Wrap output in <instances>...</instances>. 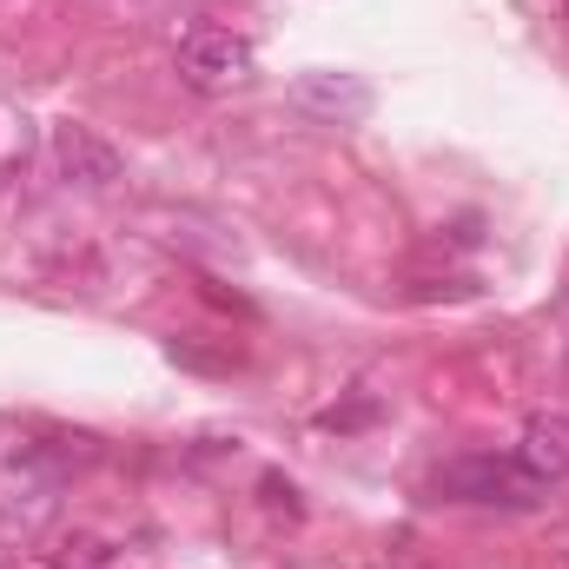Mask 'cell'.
Wrapping results in <instances>:
<instances>
[{
  "instance_id": "1",
  "label": "cell",
  "mask_w": 569,
  "mask_h": 569,
  "mask_svg": "<svg viewBox=\"0 0 569 569\" xmlns=\"http://www.w3.org/2000/svg\"><path fill=\"white\" fill-rule=\"evenodd\" d=\"M430 483L450 503H510V510H530L543 490L517 457H450V463H437Z\"/></svg>"
},
{
  "instance_id": "2",
  "label": "cell",
  "mask_w": 569,
  "mask_h": 569,
  "mask_svg": "<svg viewBox=\"0 0 569 569\" xmlns=\"http://www.w3.org/2000/svg\"><path fill=\"white\" fill-rule=\"evenodd\" d=\"M179 73H186V87H199V93H226V87H239V80L252 73V40H239L232 27L199 20V27L179 33Z\"/></svg>"
},
{
  "instance_id": "3",
  "label": "cell",
  "mask_w": 569,
  "mask_h": 569,
  "mask_svg": "<svg viewBox=\"0 0 569 569\" xmlns=\"http://www.w3.org/2000/svg\"><path fill=\"white\" fill-rule=\"evenodd\" d=\"M53 166H60V179H73V186H113L120 172H127V159H120V146H107L93 127H53Z\"/></svg>"
},
{
  "instance_id": "4",
  "label": "cell",
  "mask_w": 569,
  "mask_h": 569,
  "mask_svg": "<svg viewBox=\"0 0 569 569\" xmlns=\"http://www.w3.org/2000/svg\"><path fill=\"white\" fill-rule=\"evenodd\" d=\"M291 100H298L305 113L331 120V127H351V120H365V113H371V87H365L358 73H298Z\"/></svg>"
},
{
  "instance_id": "5",
  "label": "cell",
  "mask_w": 569,
  "mask_h": 569,
  "mask_svg": "<svg viewBox=\"0 0 569 569\" xmlns=\"http://www.w3.org/2000/svg\"><path fill=\"white\" fill-rule=\"evenodd\" d=\"M517 463H523L537 483H563V477H569V418H563V411H550V418H530V425H523Z\"/></svg>"
}]
</instances>
